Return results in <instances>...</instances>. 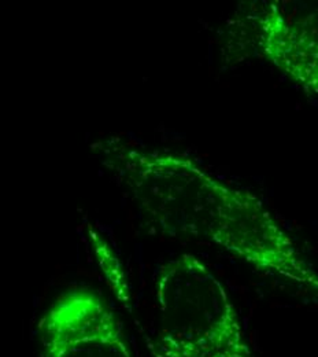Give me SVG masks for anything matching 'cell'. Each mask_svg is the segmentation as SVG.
Returning <instances> with one entry per match:
<instances>
[{
  "mask_svg": "<svg viewBox=\"0 0 318 357\" xmlns=\"http://www.w3.org/2000/svg\"><path fill=\"white\" fill-rule=\"evenodd\" d=\"M92 150L165 234L213 243L318 296L317 271L257 195L216 178L188 157L120 137L97 140Z\"/></svg>",
  "mask_w": 318,
  "mask_h": 357,
  "instance_id": "1",
  "label": "cell"
},
{
  "mask_svg": "<svg viewBox=\"0 0 318 357\" xmlns=\"http://www.w3.org/2000/svg\"><path fill=\"white\" fill-rule=\"evenodd\" d=\"M155 298L154 357H253L224 283L196 256L184 253L161 267Z\"/></svg>",
  "mask_w": 318,
  "mask_h": 357,
  "instance_id": "2",
  "label": "cell"
},
{
  "mask_svg": "<svg viewBox=\"0 0 318 357\" xmlns=\"http://www.w3.org/2000/svg\"><path fill=\"white\" fill-rule=\"evenodd\" d=\"M43 357H135L122 324L95 291L59 296L39 321Z\"/></svg>",
  "mask_w": 318,
  "mask_h": 357,
  "instance_id": "3",
  "label": "cell"
},
{
  "mask_svg": "<svg viewBox=\"0 0 318 357\" xmlns=\"http://www.w3.org/2000/svg\"><path fill=\"white\" fill-rule=\"evenodd\" d=\"M260 4L251 20L261 54L296 87L318 96V0Z\"/></svg>",
  "mask_w": 318,
  "mask_h": 357,
  "instance_id": "4",
  "label": "cell"
}]
</instances>
